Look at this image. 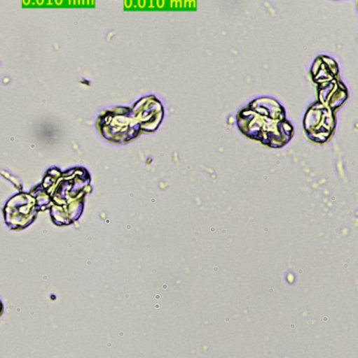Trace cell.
<instances>
[{"label": "cell", "instance_id": "obj_1", "mask_svg": "<svg viewBox=\"0 0 358 358\" xmlns=\"http://www.w3.org/2000/svg\"><path fill=\"white\" fill-rule=\"evenodd\" d=\"M2 313H4V305H2L1 301H0V317H1Z\"/></svg>", "mask_w": 358, "mask_h": 358}]
</instances>
